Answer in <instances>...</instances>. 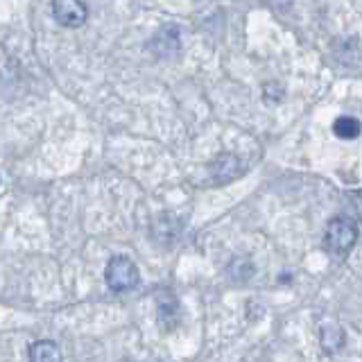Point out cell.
<instances>
[{
    "label": "cell",
    "mask_w": 362,
    "mask_h": 362,
    "mask_svg": "<svg viewBox=\"0 0 362 362\" xmlns=\"http://www.w3.org/2000/svg\"><path fill=\"white\" fill-rule=\"evenodd\" d=\"M30 362H62V351L50 339H39L30 346Z\"/></svg>",
    "instance_id": "cell-4"
},
{
    "label": "cell",
    "mask_w": 362,
    "mask_h": 362,
    "mask_svg": "<svg viewBox=\"0 0 362 362\" xmlns=\"http://www.w3.org/2000/svg\"><path fill=\"white\" fill-rule=\"evenodd\" d=\"M333 132L337 139H358V134H360V122L356 118H351V116H342V118H337L335 124H333Z\"/></svg>",
    "instance_id": "cell-6"
},
{
    "label": "cell",
    "mask_w": 362,
    "mask_h": 362,
    "mask_svg": "<svg viewBox=\"0 0 362 362\" xmlns=\"http://www.w3.org/2000/svg\"><path fill=\"white\" fill-rule=\"evenodd\" d=\"M52 16L64 28H79L86 23L88 11L82 0H52Z\"/></svg>",
    "instance_id": "cell-3"
},
{
    "label": "cell",
    "mask_w": 362,
    "mask_h": 362,
    "mask_svg": "<svg viewBox=\"0 0 362 362\" xmlns=\"http://www.w3.org/2000/svg\"><path fill=\"white\" fill-rule=\"evenodd\" d=\"M344 344V333L342 328H339L337 324H324L322 328V346L324 351H328V354H335V351H339Z\"/></svg>",
    "instance_id": "cell-5"
},
{
    "label": "cell",
    "mask_w": 362,
    "mask_h": 362,
    "mask_svg": "<svg viewBox=\"0 0 362 362\" xmlns=\"http://www.w3.org/2000/svg\"><path fill=\"white\" fill-rule=\"evenodd\" d=\"M358 240V224L339 215V218H333L326 226V233H324V245L331 254L335 256H346L351 249H354Z\"/></svg>",
    "instance_id": "cell-1"
},
{
    "label": "cell",
    "mask_w": 362,
    "mask_h": 362,
    "mask_svg": "<svg viewBox=\"0 0 362 362\" xmlns=\"http://www.w3.org/2000/svg\"><path fill=\"white\" fill-rule=\"evenodd\" d=\"M139 279H141L139 267H136V263L127 256H113L107 263L105 281L113 292H124L134 288L136 283H139Z\"/></svg>",
    "instance_id": "cell-2"
}]
</instances>
